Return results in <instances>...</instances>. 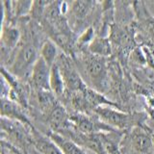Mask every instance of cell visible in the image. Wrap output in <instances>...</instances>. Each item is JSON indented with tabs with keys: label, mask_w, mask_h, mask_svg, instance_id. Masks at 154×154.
I'll use <instances>...</instances> for the list:
<instances>
[{
	"label": "cell",
	"mask_w": 154,
	"mask_h": 154,
	"mask_svg": "<svg viewBox=\"0 0 154 154\" xmlns=\"http://www.w3.org/2000/svg\"><path fill=\"white\" fill-rule=\"evenodd\" d=\"M17 154H20V153H17Z\"/></svg>",
	"instance_id": "22"
},
{
	"label": "cell",
	"mask_w": 154,
	"mask_h": 154,
	"mask_svg": "<svg viewBox=\"0 0 154 154\" xmlns=\"http://www.w3.org/2000/svg\"><path fill=\"white\" fill-rule=\"evenodd\" d=\"M89 50L93 55L98 57H108L112 54V45L108 38L96 37L89 45Z\"/></svg>",
	"instance_id": "13"
},
{
	"label": "cell",
	"mask_w": 154,
	"mask_h": 154,
	"mask_svg": "<svg viewBox=\"0 0 154 154\" xmlns=\"http://www.w3.org/2000/svg\"><path fill=\"white\" fill-rule=\"evenodd\" d=\"M50 4V2H45V1H36L33 2V7L31 14L34 18L40 19L43 14H45L46 9L48 7V5Z\"/></svg>",
	"instance_id": "19"
},
{
	"label": "cell",
	"mask_w": 154,
	"mask_h": 154,
	"mask_svg": "<svg viewBox=\"0 0 154 154\" xmlns=\"http://www.w3.org/2000/svg\"><path fill=\"white\" fill-rule=\"evenodd\" d=\"M20 40V32L17 28L11 25H2L1 32V45L13 50L17 46Z\"/></svg>",
	"instance_id": "12"
},
{
	"label": "cell",
	"mask_w": 154,
	"mask_h": 154,
	"mask_svg": "<svg viewBox=\"0 0 154 154\" xmlns=\"http://www.w3.org/2000/svg\"><path fill=\"white\" fill-rule=\"evenodd\" d=\"M48 122L53 129L64 130L69 126V116L66 109L59 103H57L48 113Z\"/></svg>",
	"instance_id": "6"
},
{
	"label": "cell",
	"mask_w": 154,
	"mask_h": 154,
	"mask_svg": "<svg viewBox=\"0 0 154 154\" xmlns=\"http://www.w3.org/2000/svg\"><path fill=\"white\" fill-rule=\"evenodd\" d=\"M56 64L61 70L66 87L74 93H84L87 87L69 58L64 55L59 56L56 61Z\"/></svg>",
	"instance_id": "2"
},
{
	"label": "cell",
	"mask_w": 154,
	"mask_h": 154,
	"mask_svg": "<svg viewBox=\"0 0 154 154\" xmlns=\"http://www.w3.org/2000/svg\"><path fill=\"white\" fill-rule=\"evenodd\" d=\"M10 146H7V153H5V152H2V154H17L18 152L17 151H10Z\"/></svg>",
	"instance_id": "21"
},
{
	"label": "cell",
	"mask_w": 154,
	"mask_h": 154,
	"mask_svg": "<svg viewBox=\"0 0 154 154\" xmlns=\"http://www.w3.org/2000/svg\"><path fill=\"white\" fill-rule=\"evenodd\" d=\"M49 138L61 148L64 154H86L78 143H76L70 138L65 137L64 135L53 132L49 135Z\"/></svg>",
	"instance_id": "11"
},
{
	"label": "cell",
	"mask_w": 154,
	"mask_h": 154,
	"mask_svg": "<svg viewBox=\"0 0 154 154\" xmlns=\"http://www.w3.org/2000/svg\"><path fill=\"white\" fill-rule=\"evenodd\" d=\"M94 6V2L91 1H75L71 4V14L73 16L75 21L81 22L89 17L91 12V8Z\"/></svg>",
	"instance_id": "15"
},
{
	"label": "cell",
	"mask_w": 154,
	"mask_h": 154,
	"mask_svg": "<svg viewBox=\"0 0 154 154\" xmlns=\"http://www.w3.org/2000/svg\"><path fill=\"white\" fill-rule=\"evenodd\" d=\"M94 30L93 27H89L87 28L86 30H84V32L82 33V35L80 36V38H78V42L82 45H84V43H88L89 45L94 40Z\"/></svg>",
	"instance_id": "20"
},
{
	"label": "cell",
	"mask_w": 154,
	"mask_h": 154,
	"mask_svg": "<svg viewBox=\"0 0 154 154\" xmlns=\"http://www.w3.org/2000/svg\"><path fill=\"white\" fill-rule=\"evenodd\" d=\"M41 57L49 66H52L55 64L59 56H58L57 46L54 41L46 40L42 43L41 48Z\"/></svg>",
	"instance_id": "16"
},
{
	"label": "cell",
	"mask_w": 154,
	"mask_h": 154,
	"mask_svg": "<svg viewBox=\"0 0 154 154\" xmlns=\"http://www.w3.org/2000/svg\"><path fill=\"white\" fill-rule=\"evenodd\" d=\"M94 111L100 119L108 124V126L125 129L131 123V116L119 112V110L113 109L110 106H101L94 109Z\"/></svg>",
	"instance_id": "3"
},
{
	"label": "cell",
	"mask_w": 154,
	"mask_h": 154,
	"mask_svg": "<svg viewBox=\"0 0 154 154\" xmlns=\"http://www.w3.org/2000/svg\"><path fill=\"white\" fill-rule=\"evenodd\" d=\"M69 122L73 124L76 130L83 135H94L98 130L97 123L91 118L83 114H75L69 117Z\"/></svg>",
	"instance_id": "9"
},
{
	"label": "cell",
	"mask_w": 154,
	"mask_h": 154,
	"mask_svg": "<svg viewBox=\"0 0 154 154\" xmlns=\"http://www.w3.org/2000/svg\"><path fill=\"white\" fill-rule=\"evenodd\" d=\"M66 88V84L64 78H63L61 70L58 65L55 64L51 66L50 73V89L51 91L55 94V96H62L64 94Z\"/></svg>",
	"instance_id": "14"
},
{
	"label": "cell",
	"mask_w": 154,
	"mask_h": 154,
	"mask_svg": "<svg viewBox=\"0 0 154 154\" xmlns=\"http://www.w3.org/2000/svg\"><path fill=\"white\" fill-rule=\"evenodd\" d=\"M1 115L2 118L7 117L13 120H17L20 123H26L30 125L28 119L23 114L18 104L8 98H2L1 100Z\"/></svg>",
	"instance_id": "7"
},
{
	"label": "cell",
	"mask_w": 154,
	"mask_h": 154,
	"mask_svg": "<svg viewBox=\"0 0 154 154\" xmlns=\"http://www.w3.org/2000/svg\"><path fill=\"white\" fill-rule=\"evenodd\" d=\"M51 66L40 56L31 71V82L37 90L51 91L50 89Z\"/></svg>",
	"instance_id": "4"
},
{
	"label": "cell",
	"mask_w": 154,
	"mask_h": 154,
	"mask_svg": "<svg viewBox=\"0 0 154 154\" xmlns=\"http://www.w3.org/2000/svg\"><path fill=\"white\" fill-rule=\"evenodd\" d=\"M36 47L32 45H24L20 46L17 51V54L14 58L12 65L10 66L11 73L20 78L24 77L28 72L32 71L34 65L38 59Z\"/></svg>",
	"instance_id": "1"
},
{
	"label": "cell",
	"mask_w": 154,
	"mask_h": 154,
	"mask_svg": "<svg viewBox=\"0 0 154 154\" xmlns=\"http://www.w3.org/2000/svg\"><path fill=\"white\" fill-rule=\"evenodd\" d=\"M32 143L34 148L41 154H64L61 148L50 138H46L35 131Z\"/></svg>",
	"instance_id": "8"
},
{
	"label": "cell",
	"mask_w": 154,
	"mask_h": 154,
	"mask_svg": "<svg viewBox=\"0 0 154 154\" xmlns=\"http://www.w3.org/2000/svg\"><path fill=\"white\" fill-rule=\"evenodd\" d=\"M85 69L87 74L95 84H103L106 77V65L102 57L93 55L85 59Z\"/></svg>",
	"instance_id": "5"
},
{
	"label": "cell",
	"mask_w": 154,
	"mask_h": 154,
	"mask_svg": "<svg viewBox=\"0 0 154 154\" xmlns=\"http://www.w3.org/2000/svg\"><path fill=\"white\" fill-rule=\"evenodd\" d=\"M14 17H24L28 14H31L33 1H16L13 2Z\"/></svg>",
	"instance_id": "18"
},
{
	"label": "cell",
	"mask_w": 154,
	"mask_h": 154,
	"mask_svg": "<svg viewBox=\"0 0 154 154\" xmlns=\"http://www.w3.org/2000/svg\"><path fill=\"white\" fill-rule=\"evenodd\" d=\"M37 99L40 108L47 114L58 103L57 101H55V94L51 91L37 90Z\"/></svg>",
	"instance_id": "17"
},
{
	"label": "cell",
	"mask_w": 154,
	"mask_h": 154,
	"mask_svg": "<svg viewBox=\"0 0 154 154\" xmlns=\"http://www.w3.org/2000/svg\"><path fill=\"white\" fill-rule=\"evenodd\" d=\"M131 144L134 150L139 154H149L153 147L151 137L143 130H137L133 132L131 136Z\"/></svg>",
	"instance_id": "10"
}]
</instances>
